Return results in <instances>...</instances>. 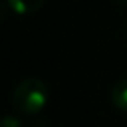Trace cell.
Wrapping results in <instances>:
<instances>
[{
    "mask_svg": "<svg viewBox=\"0 0 127 127\" xmlns=\"http://www.w3.org/2000/svg\"><path fill=\"white\" fill-rule=\"evenodd\" d=\"M48 87L37 77H29L21 81L13 90V106L24 116H35L47 106Z\"/></svg>",
    "mask_w": 127,
    "mask_h": 127,
    "instance_id": "obj_1",
    "label": "cell"
},
{
    "mask_svg": "<svg viewBox=\"0 0 127 127\" xmlns=\"http://www.w3.org/2000/svg\"><path fill=\"white\" fill-rule=\"evenodd\" d=\"M6 3L16 15H31L42 8L45 0H6Z\"/></svg>",
    "mask_w": 127,
    "mask_h": 127,
    "instance_id": "obj_2",
    "label": "cell"
},
{
    "mask_svg": "<svg viewBox=\"0 0 127 127\" xmlns=\"http://www.w3.org/2000/svg\"><path fill=\"white\" fill-rule=\"evenodd\" d=\"M111 103L118 111L127 113V79L114 84L111 90Z\"/></svg>",
    "mask_w": 127,
    "mask_h": 127,
    "instance_id": "obj_3",
    "label": "cell"
},
{
    "mask_svg": "<svg viewBox=\"0 0 127 127\" xmlns=\"http://www.w3.org/2000/svg\"><path fill=\"white\" fill-rule=\"evenodd\" d=\"M0 127H24V126L16 116L6 114L3 118H0Z\"/></svg>",
    "mask_w": 127,
    "mask_h": 127,
    "instance_id": "obj_4",
    "label": "cell"
},
{
    "mask_svg": "<svg viewBox=\"0 0 127 127\" xmlns=\"http://www.w3.org/2000/svg\"><path fill=\"white\" fill-rule=\"evenodd\" d=\"M10 6H8V3H3V2H0V19H3L6 16V10H8Z\"/></svg>",
    "mask_w": 127,
    "mask_h": 127,
    "instance_id": "obj_5",
    "label": "cell"
},
{
    "mask_svg": "<svg viewBox=\"0 0 127 127\" xmlns=\"http://www.w3.org/2000/svg\"><path fill=\"white\" fill-rule=\"evenodd\" d=\"M116 2H118L119 5H122V6H127V0H116Z\"/></svg>",
    "mask_w": 127,
    "mask_h": 127,
    "instance_id": "obj_6",
    "label": "cell"
}]
</instances>
